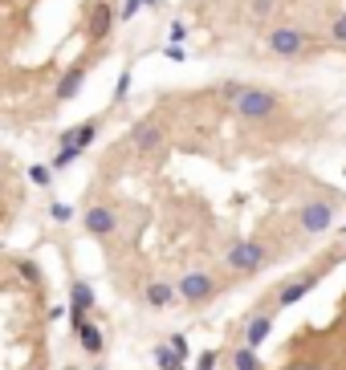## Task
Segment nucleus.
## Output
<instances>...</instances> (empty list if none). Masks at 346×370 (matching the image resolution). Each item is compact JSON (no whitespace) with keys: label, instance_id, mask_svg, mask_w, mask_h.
Returning <instances> with one entry per match:
<instances>
[{"label":"nucleus","instance_id":"1","mask_svg":"<svg viewBox=\"0 0 346 370\" xmlns=\"http://www.w3.org/2000/svg\"><path fill=\"white\" fill-rule=\"evenodd\" d=\"M229 106L241 122H269V118L281 114V98L273 94V90H265V86H245Z\"/></svg>","mask_w":346,"mask_h":370},{"label":"nucleus","instance_id":"2","mask_svg":"<svg viewBox=\"0 0 346 370\" xmlns=\"http://www.w3.org/2000/svg\"><path fill=\"white\" fill-rule=\"evenodd\" d=\"M265 49L281 62H297V57L310 53V33L297 29V25H277V29L265 33Z\"/></svg>","mask_w":346,"mask_h":370},{"label":"nucleus","instance_id":"3","mask_svg":"<svg viewBox=\"0 0 346 370\" xmlns=\"http://www.w3.org/2000/svg\"><path fill=\"white\" fill-rule=\"evenodd\" d=\"M224 265H229L232 273H241V277L261 273L265 265H269V248H265L261 241H236L229 253H224Z\"/></svg>","mask_w":346,"mask_h":370},{"label":"nucleus","instance_id":"4","mask_svg":"<svg viewBox=\"0 0 346 370\" xmlns=\"http://www.w3.org/2000/svg\"><path fill=\"white\" fill-rule=\"evenodd\" d=\"M330 224H334V204H330V200H310V204H301L297 228H301L306 236H322V232H330Z\"/></svg>","mask_w":346,"mask_h":370},{"label":"nucleus","instance_id":"5","mask_svg":"<svg viewBox=\"0 0 346 370\" xmlns=\"http://www.w3.org/2000/svg\"><path fill=\"white\" fill-rule=\"evenodd\" d=\"M175 289H180V297L188 301V306H208V301L216 297V281L208 273H183Z\"/></svg>","mask_w":346,"mask_h":370},{"label":"nucleus","instance_id":"6","mask_svg":"<svg viewBox=\"0 0 346 370\" xmlns=\"http://www.w3.org/2000/svg\"><path fill=\"white\" fill-rule=\"evenodd\" d=\"M86 232L98 236V241H106V236L118 232V216L106 208V204H94V208H86Z\"/></svg>","mask_w":346,"mask_h":370},{"label":"nucleus","instance_id":"7","mask_svg":"<svg viewBox=\"0 0 346 370\" xmlns=\"http://www.w3.org/2000/svg\"><path fill=\"white\" fill-rule=\"evenodd\" d=\"M131 146L139 151V155H151V151H159V146H163V127H159L155 118L139 122V127L131 130Z\"/></svg>","mask_w":346,"mask_h":370},{"label":"nucleus","instance_id":"8","mask_svg":"<svg viewBox=\"0 0 346 370\" xmlns=\"http://www.w3.org/2000/svg\"><path fill=\"white\" fill-rule=\"evenodd\" d=\"M313 285H318V273H306V277H294V281H285V285L277 289V306H281V309H285V306H297V301H301V297H306Z\"/></svg>","mask_w":346,"mask_h":370},{"label":"nucleus","instance_id":"9","mask_svg":"<svg viewBox=\"0 0 346 370\" xmlns=\"http://www.w3.org/2000/svg\"><path fill=\"white\" fill-rule=\"evenodd\" d=\"M269 334H273V318H269V313H253V318H248V325H245V346H253V350H257Z\"/></svg>","mask_w":346,"mask_h":370},{"label":"nucleus","instance_id":"10","mask_svg":"<svg viewBox=\"0 0 346 370\" xmlns=\"http://www.w3.org/2000/svg\"><path fill=\"white\" fill-rule=\"evenodd\" d=\"M175 297H180V289L167 285V281H155V285H147V293H143V301H147L151 309H167Z\"/></svg>","mask_w":346,"mask_h":370},{"label":"nucleus","instance_id":"11","mask_svg":"<svg viewBox=\"0 0 346 370\" xmlns=\"http://www.w3.org/2000/svg\"><path fill=\"white\" fill-rule=\"evenodd\" d=\"M74 330H78V342H82V350H86V354H102V346H106V342H102L98 325H90V322L82 318V322L74 325Z\"/></svg>","mask_w":346,"mask_h":370},{"label":"nucleus","instance_id":"12","mask_svg":"<svg viewBox=\"0 0 346 370\" xmlns=\"http://www.w3.org/2000/svg\"><path fill=\"white\" fill-rule=\"evenodd\" d=\"M69 297H74V325H78V322H82V318H86V309L94 306V289L78 281V285L69 289Z\"/></svg>","mask_w":346,"mask_h":370},{"label":"nucleus","instance_id":"13","mask_svg":"<svg viewBox=\"0 0 346 370\" xmlns=\"http://www.w3.org/2000/svg\"><path fill=\"white\" fill-rule=\"evenodd\" d=\"M232 370H265V362L257 358L253 346H236L232 350Z\"/></svg>","mask_w":346,"mask_h":370},{"label":"nucleus","instance_id":"14","mask_svg":"<svg viewBox=\"0 0 346 370\" xmlns=\"http://www.w3.org/2000/svg\"><path fill=\"white\" fill-rule=\"evenodd\" d=\"M273 13H277V0H248V21H253V25L273 21Z\"/></svg>","mask_w":346,"mask_h":370},{"label":"nucleus","instance_id":"15","mask_svg":"<svg viewBox=\"0 0 346 370\" xmlns=\"http://www.w3.org/2000/svg\"><path fill=\"white\" fill-rule=\"evenodd\" d=\"M155 362H159V370H188L183 366L188 358H183L180 350H171V346H159V350H155Z\"/></svg>","mask_w":346,"mask_h":370},{"label":"nucleus","instance_id":"16","mask_svg":"<svg viewBox=\"0 0 346 370\" xmlns=\"http://www.w3.org/2000/svg\"><path fill=\"white\" fill-rule=\"evenodd\" d=\"M330 45H334V49H346V13L334 16V25H330Z\"/></svg>","mask_w":346,"mask_h":370},{"label":"nucleus","instance_id":"17","mask_svg":"<svg viewBox=\"0 0 346 370\" xmlns=\"http://www.w3.org/2000/svg\"><path fill=\"white\" fill-rule=\"evenodd\" d=\"M216 362H220V354H216V350H204V354L196 358V370H216Z\"/></svg>","mask_w":346,"mask_h":370},{"label":"nucleus","instance_id":"18","mask_svg":"<svg viewBox=\"0 0 346 370\" xmlns=\"http://www.w3.org/2000/svg\"><path fill=\"white\" fill-rule=\"evenodd\" d=\"M167 346H171V350H180V354L188 358V338H183V334H171V338H167Z\"/></svg>","mask_w":346,"mask_h":370},{"label":"nucleus","instance_id":"19","mask_svg":"<svg viewBox=\"0 0 346 370\" xmlns=\"http://www.w3.org/2000/svg\"><path fill=\"white\" fill-rule=\"evenodd\" d=\"M21 273L29 277L33 285H37V281H41V273H37V265H33V260H21Z\"/></svg>","mask_w":346,"mask_h":370},{"label":"nucleus","instance_id":"20","mask_svg":"<svg viewBox=\"0 0 346 370\" xmlns=\"http://www.w3.org/2000/svg\"><path fill=\"white\" fill-rule=\"evenodd\" d=\"M33 183H50V171H45V167H33Z\"/></svg>","mask_w":346,"mask_h":370},{"label":"nucleus","instance_id":"21","mask_svg":"<svg viewBox=\"0 0 346 370\" xmlns=\"http://www.w3.org/2000/svg\"><path fill=\"white\" fill-rule=\"evenodd\" d=\"M342 232H346V228H342Z\"/></svg>","mask_w":346,"mask_h":370}]
</instances>
